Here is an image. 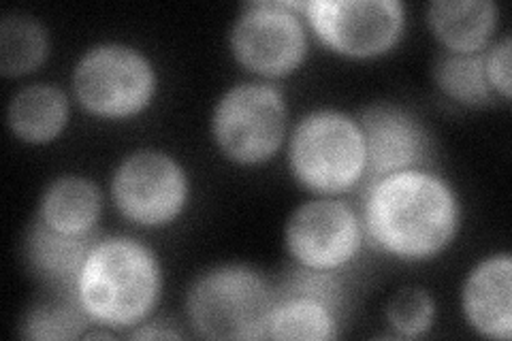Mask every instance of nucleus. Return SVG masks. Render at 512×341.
<instances>
[{
  "label": "nucleus",
  "instance_id": "obj_1",
  "mask_svg": "<svg viewBox=\"0 0 512 341\" xmlns=\"http://www.w3.org/2000/svg\"><path fill=\"white\" fill-rule=\"evenodd\" d=\"M361 220L380 252L402 263H425L457 239L461 201L455 186L436 171H399L365 188Z\"/></svg>",
  "mask_w": 512,
  "mask_h": 341
},
{
  "label": "nucleus",
  "instance_id": "obj_2",
  "mask_svg": "<svg viewBox=\"0 0 512 341\" xmlns=\"http://www.w3.org/2000/svg\"><path fill=\"white\" fill-rule=\"evenodd\" d=\"M158 254L133 237L94 239L75 284V297L92 324L133 331L148 322L163 297Z\"/></svg>",
  "mask_w": 512,
  "mask_h": 341
},
{
  "label": "nucleus",
  "instance_id": "obj_3",
  "mask_svg": "<svg viewBox=\"0 0 512 341\" xmlns=\"http://www.w3.org/2000/svg\"><path fill=\"white\" fill-rule=\"evenodd\" d=\"M276 284L244 263H220L201 271L186 290L190 329L205 339H267Z\"/></svg>",
  "mask_w": 512,
  "mask_h": 341
},
{
  "label": "nucleus",
  "instance_id": "obj_4",
  "mask_svg": "<svg viewBox=\"0 0 512 341\" xmlns=\"http://www.w3.org/2000/svg\"><path fill=\"white\" fill-rule=\"evenodd\" d=\"M288 169L314 197H340L363 184L365 139L357 116L316 107L301 116L288 137Z\"/></svg>",
  "mask_w": 512,
  "mask_h": 341
},
{
  "label": "nucleus",
  "instance_id": "obj_5",
  "mask_svg": "<svg viewBox=\"0 0 512 341\" xmlns=\"http://www.w3.org/2000/svg\"><path fill=\"white\" fill-rule=\"evenodd\" d=\"M71 90L88 116L128 120L146 111L158 90V71L139 47L120 41L96 43L77 58Z\"/></svg>",
  "mask_w": 512,
  "mask_h": 341
},
{
  "label": "nucleus",
  "instance_id": "obj_6",
  "mask_svg": "<svg viewBox=\"0 0 512 341\" xmlns=\"http://www.w3.org/2000/svg\"><path fill=\"white\" fill-rule=\"evenodd\" d=\"M218 152L239 167H261L286 141L288 107L269 81H239L222 92L210 118Z\"/></svg>",
  "mask_w": 512,
  "mask_h": 341
},
{
  "label": "nucleus",
  "instance_id": "obj_7",
  "mask_svg": "<svg viewBox=\"0 0 512 341\" xmlns=\"http://www.w3.org/2000/svg\"><path fill=\"white\" fill-rule=\"evenodd\" d=\"M306 0H256L237 13L229 50L239 67L265 79L293 75L308 58Z\"/></svg>",
  "mask_w": 512,
  "mask_h": 341
},
{
  "label": "nucleus",
  "instance_id": "obj_8",
  "mask_svg": "<svg viewBox=\"0 0 512 341\" xmlns=\"http://www.w3.org/2000/svg\"><path fill=\"white\" fill-rule=\"evenodd\" d=\"M109 194L118 214L141 229H165L178 220L190 199V177L165 150L139 148L111 173Z\"/></svg>",
  "mask_w": 512,
  "mask_h": 341
},
{
  "label": "nucleus",
  "instance_id": "obj_9",
  "mask_svg": "<svg viewBox=\"0 0 512 341\" xmlns=\"http://www.w3.org/2000/svg\"><path fill=\"white\" fill-rule=\"evenodd\" d=\"M303 18L327 50L372 60L404 39L408 9L402 0H306Z\"/></svg>",
  "mask_w": 512,
  "mask_h": 341
},
{
  "label": "nucleus",
  "instance_id": "obj_10",
  "mask_svg": "<svg viewBox=\"0 0 512 341\" xmlns=\"http://www.w3.org/2000/svg\"><path fill=\"white\" fill-rule=\"evenodd\" d=\"M363 220L338 197H314L293 209L284 224V248L293 263L318 271H340L363 248Z\"/></svg>",
  "mask_w": 512,
  "mask_h": 341
},
{
  "label": "nucleus",
  "instance_id": "obj_11",
  "mask_svg": "<svg viewBox=\"0 0 512 341\" xmlns=\"http://www.w3.org/2000/svg\"><path fill=\"white\" fill-rule=\"evenodd\" d=\"M365 139V188L382 177L429 169L434 160V139L419 116L397 103H372L357 116Z\"/></svg>",
  "mask_w": 512,
  "mask_h": 341
},
{
  "label": "nucleus",
  "instance_id": "obj_12",
  "mask_svg": "<svg viewBox=\"0 0 512 341\" xmlns=\"http://www.w3.org/2000/svg\"><path fill=\"white\" fill-rule=\"evenodd\" d=\"M461 310L480 337L512 339V256L493 252L468 271L461 286Z\"/></svg>",
  "mask_w": 512,
  "mask_h": 341
},
{
  "label": "nucleus",
  "instance_id": "obj_13",
  "mask_svg": "<svg viewBox=\"0 0 512 341\" xmlns=\"http://www.w3.org/2000/svg\"><path fill=\"white\" fill-rule=\"evenodd\" d=\"M94 237H73L54 231L39 216L22 237V258L32 278L50 290L73 292Z\"/></svg>",
  "mask_w": 512,
  "mask_h": 341
},
{
  "label": "nucleus",
  "instance_id": "obj_14",
  "mask_svg": "<svg viewBox=\"0 0 512 341\" xmlns=\"http://www.w3.org/2000/svg\"><path fill=\"white\" fill-rule=\"evenodd\" d=\"M425 15L431 35L455 54L485 52L500 26V5L493 0H431Z\"/></svg>",
  "mask_w": 512,
  "mask_h": 341
},
{
  "label": "nucleus",
  "instance_id": "obj_15",
  "mask_svg": "<svg viewBox=\"0 0 512 341\" xmlns=\"http://www.w3.org/2000/svg\"><path fill=\"white\" fill-rule=\"evenodd\" d=\"M37 216L58 233L92 237L103 216V192L86 175H58L41 192Z\"/></svg>",
  "mask_w": 512,
  "mask_h": 341
},
{
  "label": "nucleus",
  "instance_id": "obj_16",
  "mask_svg": "<svg viewBox=\"0 0 512 341\" xmlns=\"http://www.w3.org/2000/svg\"><path fill=\"white\" fill-rule=\"evenodd\" d=\"M71 101L56 84L35 81L20 88L7 105V126L11 135L28 145L54 143L67 128Z\"/></svg>",
  "mask_w": 512,
  "mask_h": 341
},
{
  "label": "nucleus",
  "instance_id": "obj_17",
  "mask_svg": "<svg viewBox=\"0 0 512 341\" xmlns=\"http://www.w3.org/2000/svg\"><path fill=\"white\" fill-rule=\"evenodd\" d=\"M340 320L342 312L325 299L276 284V299L267 320V339H338Z\"/></svg>",
  "mask_w": 512,
  "mask_h": 341
},
{
  "label": "nucleus",
  "instance_id": "obj_18",
  "mask_svg": "<svg viewBox=\"0 0 512 341\" xmlns=\"http://www.w3.org/2000/svg\"><path fill=\"white\" fill-rule=\"evenodd\" d=\"M50 56V35L39 18L24 11L5 13L0 20V75L35 73Z\"/></svg>",
  "mask_w": 512,
  "mask_h": 341
},
{
  "label": "nucleus",
  "instance_id": "obj_19",
  "mask_svg": "<svg viewBox=\"0 0 512 341\" xmlns=\"http://www.w3.org/2000/svg\"><path fill=\"white\" fill-rule=\"evenodd\" d=\"M438 90L463 107H487L500 99L485 73V52L455 54L442 52L431 67Z\"/></svg>",
  "mask_w": 512,
  "mask_h": 341
},
{
  "label": "nucleus",
  "instance_id": "obj_20",
  "mask_svg": "<svg viewBox=\"0 0 512 341\" xmlns=\"http://www.w3.org/2000/svg\"><path fill=\"white\" fill-rule=\"evenodd\" d=\"M92 320L73 292L52 290L50 297L35 301L20 320V337L35 341L84 339Z\"/></svg>",
  "mask_w": 512,
  "mask_h": 341
},
{
  "label": "nucleus",
  "instance_id": "obj_21",
  "mask_svg": "<svg viewBox=\"0 0 512 341\" xmlns=\"http://www.w3.org/2000/svg\"><path fill=\"white\" fill-rule=\"evenodd\" d=\"M438 305L423 286H404L384 303V322L395 337L419 339L434 327Z\"/></svg>",
  "mask_w": 512,
  "mask_h": 341
},
{
  "label": "nucleus",
  "instance_id": "obj_22",
  "mask_svg": "<svg viewBox=\"0 0 512 341\" xmlns=\"http://www.w3.org/2000/svg\"><path fill=\"white\" fill-rule=\"evenodd\" d=\"M512 39L504 35L500 41L491 43L485 50V73L491 88L502 101L512 96Z\"/></svg>",
  "mask_w": 512,
  "mask_h": 341
},
{
  "label": "nucleus",
  "instance_id": "obj_23",
  "mask_svg": "<svg viewBox=\"0 0 512 341\" xmlns=\"http://www.w3.org/2000/svg\"><path fill=\"white\" fill-rule=\"evenodd\" d=\"M131 339H182V333L167 329V324L160 322H143L141 327L128 333Z\"/></svg>",
  "mask_w": 512,
  "mask_h": 341
}]
</instances>
